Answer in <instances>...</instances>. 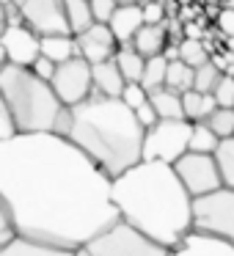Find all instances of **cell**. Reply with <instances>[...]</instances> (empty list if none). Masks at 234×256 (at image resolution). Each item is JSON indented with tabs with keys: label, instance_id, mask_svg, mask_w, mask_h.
<instances>
[{
	"label": "cell",
	"instance_id": "obj_1",
	"mask_svg": "<svg viewBox=\"0 0 234 256\" xmlns=\"http://www.w3.org/2000/svg\"><path fill=\"white\" fill-rule=\"evenodd\" d=\"M0 215L20 237L72 250L122 220L113 179L61 132L0 140Z\"/></svg>",
	"mask_w": 234,
	"mask_h": 256
},
{
	"label": "cell",
	"instance_id": "obj_2",
	"mask_svg": "<svg viewBox=\"0 0 234 256\" xmlns=\"http://www.w3.org/2000/svg\"><path fill=\"white\" fill-rule=\"evenodd\" d=\"M118 218L152 240L176 248L196 232L193 193L184 188L174 162L140 160L113 179Z\"/></svg>",
	"mask_w": 234,
	"mask_h": 256
},
{
	"label": "cell",
	"instance_id": "obj_3",
	"mask_svg": "<svg viewBox=\"0 0 234 256\" xmlns=\"http://www.w3.org/2000/svg\"><path fill=\"white\" fill-rule=\"evenodd\" d=\"M66 135L110 179L144 160L146 127L122 96L94 91L80 105H72Z\"/></svg>",
	"mask_w": 234,
	"mask_h": 256
},
{
	"label": "cell",
	"instance_id": "obj_4",
	"mask_svg": "<svg viewBox=\"0 0 234 256\" xmlns=\"http://www.w3.org/2000/svg\"><path fill=\"white\" fill-rule=\"evenodd\" d=\"M3 105L12 110L20 132H61L66 135L72 108L56 94L50 80L39 78L30 66L3 64L0 69Z\"/></svg>",
	"mask_w": 234,
	"mask_h": 256
},
{
	"label": "cell",
	"instance_id": "obj_5",
	"mask_svg": "<svg viewBox=\"0 0 234 256\" xmlns=\"http://www.w3.org/2000/svg\"><path fill=\"white\" fill-rule=\"evenodd\" d=\"M88 256H171L174 248L152 240L127 220H116L110 228L83 245Z\"/></svg>",
	"mask_w": 234,
	"mask_h": 256
},
{
	"label": "cell",
	"instance_id": "obj_6",
	"mask_svg": "<svg viewBox=\"0 0 234 256\" xmlns=\"http://www.w3.org/2000/svg\"><path fill=\"white\" fill-rule=\"evenodd\" d=\"M196 232L226 240L234 245V188H218L206 196H198L193 204Z\"/></svg>",
	"mask_w": 234,
	"mask_h": 256
},
{
	"label": "cell",
	"instance_id": "obj_7",
	"mask_svg": "<svg viewBox=\"0 0 234 256\" xmlns=\"http://www.w3.org/2000/svg\"><path fill=\"white\" fill-rule=\"evenodd\" d=\"M193 122L190 118H160L154 127L146 130L144 160L176 162L184 152H190Z\"/></svg>",
	"mask_w": 234,
	"mask_h": 256
},
{
	"label": "cell",
	"instance_id": "obj_8",
	"mask_svg": "<svg viewBox=\"0 0 234 256\" xmlns=\"http://www.w3.org/2000/svg\"><path fill=\"white\" fill-rule=\"evenodd\" d=\"M52 88L56 94L66 102L69 108L80 105L83 100H88L94 94V64L86 56H72L69 61L58 64L56 74H52Z\"/></svg>",
	"mask_w": 234,
	"mask_h": 256
},
{
	"label": "cell",
	"instance_id": "obj_9",
	"mask_svg": "<svg viewBox=\"0 0 234 256\" xmlns=\"http://www.w3.org/2000/svg\"><path fill=\"white\" fill-rule=\"evenodd\" d=\"M176 174L182 176L184 188L193 193V198L206 196L212 190L223 188L220 166H218L215 154H204V152H184L176 162H174Z\"/></svg>",
	"mask_w": 234,
	"mask_h": 256
},
{
	"label": "cell",
	"instance_id": "obj_10",
	"mask_svg": "<svg viewBox=\"0 0 234 256\" xmlns=\"http://www.w3.org/2000/svg\"><path fill=\"white\" fill-rule=\"evenodd\" d=\"M20 17L28 28H34L39 36H61L72 34L64 0H17ZM74 36V34H72Z\"/></svg>",
	"mask_w": 234,
	"mask_h": 256
},
{
	"label": "cell",
	"instance_id": "obj_11",
	"mask_svg": "<svg viewBox=\"0 0 234 256\" xmlns=\"http://www.w3.org/2000/svg\"><path fill=\"white\" fill-rule=\"evenodd\" d=\"M3 56L8 64H17V66H34L42 58V36L34 28H28L25 22L17 25H6L3 28Z\"/></svg>",
	"mask_w": 234,
	"mask_h": 256
},
{
	"label": "cell",
	"instance_id": "obj_12",
	"mask_svg": "<svg viewBox=\"0 0 234 256\" xmlns=\"http://www.w3.org/2000/svg\"><path fill=\"white\" fill-rule=\"evenodd\" d=\"M78 39V50L80 56H86L91 64H100V61H108V58L116 56V47H118V39L113 34V28L108 22H94L88 30L74 36Z\"/></svg>",
	"mask_w": 234,
	"mask_h": 256
},
{
	"label": "cell",
	"instance_id": "obj_13",
	"mask_svg": "<svg viewBox=\"0 0 234 256\" xmlns=\"http://www.w3.org/2000/svg\"><path fill=\"white\" fill-rule=\"evenodd\" d=\"M171 256H234V245L210 234L193 232L184 242H179L171 250Z\"/></svg>",
	"mask_w": 234,
	"mask_h": 256
},
{
	"label": "cell",
	"instance_id": "obj_14",
	"mask_svg": "<svg viewBox=\"0 0 234 256\" xmlns=\"http://www.w3.org/2000/svg\"><path fill=\"white\" fill-rule=\"evenodd\" d=\"M108 25L113 28L118 44H132L135 34L146 25L144 6H138V3H118L116 14L110 17V22H108Z\"/></svg>",
	"mask_w": 234,
	"mask_h": 256
},
{
	"label": "cell",
	"instance_id": "obj_15",
	"mask_svg": "<svg viewBox=\"0 0 234 256\" xmlns=\"http://www.w3.org/2000/svg\"><path fill=\"white\" fill-rule=\"evenodd\" d=\"M124 86H127V78H124L116 56L108 58V61L94 64V91L108 94V96H122Z\"/></svg>",
	"mask_w": 234,
	"mask_h": 256
},
{
	"label": "cell",
	"instance_id": "obj_16",
	"mask_svg": "<svg viewBox=\"0 0 234 256\" xmlns=\"http://www.w3.org/2000/svg\"><path fill=\"white\" fill-rule=\"evenodd\" d=\"M0 256H78V250L36 242V240H28V237H20L17 234L12 242L0 245Z\"/></svg>",
	"mask_w": 234,
	"mask_h": 256
},
{
	"label": "cell",
	"instance_id": "obj_17",
	"mask_svg": "<svg viewBox=\"0 0 234 256\" xmlns=\"http://www.w3.org/2000/svg\"><path fill=\"white\" fill-rule=\"evenodd\" d=\"M166 44H168V30H166V25H149V22H146L144 28L135 34V39H132V47L140 52V56H146V58L162 56Z\"/></svg>",
	"mask_w": 234,
	"mask_h": 256
},
{
	"label": "cell",
	"instance_id": "obj_18",
	"mask_svg": "<svg viewBox=\"0 0 234 256\" xmlns=\"http://www.w3.org/2000/svg\"><path fill=\"white\" fill-rule=\"evenodd\" d=\"M182 102H184V116H188L193 124L196 122H206V118L220 108L218 100H215V94H201V91H196V88L184 91Z\"/></svg>",
	"mask_w": 234,
	"mask_h": 256
},
{
	"label": "cell",
	"instance_id": "obj_19",
	"mask_svg": "<svg viewBox=\"0 0 234 256\" xmlns=\"http://www.w3.org/2000/svg\"><path fill=\"white\" fill-rule=\"evenodd\" d=\"M42 52L47 58H52L56 64L69 61L72 56H78V39L72 34H61V36H42Z\"/></svg>",
	"mask_w": 234,
	"mask_h": 256
},
{
	"label": "cell",
	"instance_id": "obj_20",
	"mask_svg": "<svg viewBox=\"0 0 234 256\" xmlns=\"http://www.w3.org/2000/svg\"><path fill=\"white\" fill-rule=\"evenodd\" d=\"M152 105H154L157 116L160 118H188L184 116V102H182V94L174 88H160L152 94Z\"/></svg>",
	"mask_w": 234,
	"mask_h": 256
},
{
	"label": "cell",
	"instance_id": "obj_21",
	"mask_svg": "<svg viewBox=\"0 0 234 256\" xmlns=\"http://www.w3.org/2000/svg\"><path fill=\"white\" fill-rule=\"evenodd\" d=\"M116 61H118V66H122L127 83H140L144 69H146V56H140L132 44H122V50L116 52Z\"/></svg>",
	"mask_w": 234,
	"mask_h": 256
},
{
	"label": "cell",
	"instance_id": "obj_22",
	"mask_svg": "<svg viewBox=\"0 0 234 256\" xmlns=\"http://www.w3.org/2000/svg\"><path fill=\"white\" fill-rule=\"evenodd\" d=\"M168 58L166 56H154V58H146V69H144V78H140V83H144V88L149 91V94H154V91L166 88V80H168Z\"/></svg>",
	"mask_w": 234,
	"mask_h": 256
},
{
	"label": "cell",
	"instance_id": "obj_23",
	"mask_svg": "<svg viewBox=\"0 0 234 256\" xmlns=\"http://www.w3.org/2000/svg\"><path fill=\"white\" fill-rule=\"evenodd\" d=\"M66 3V14H69V25H72V34H83L88 30L91 25L96 22L94 20V8H91V0H64Z\"/></svg>",
	"mask_w": 234,
	"mask_h": 256
},
{
	"label": "cell",
	"instance_id": "obj_24",
	"mask_svg": "<svg viewBox=\"0 0 234 256\" xmlns=\"http://www.w3.org/2000/svg\"><path fill=\"white\" fill-rule=\"evenodd\" d=\"M220 135L210 127L206 122H196L193 124V138H190V152H204V154H215L220 146Z\"/></svg>",
	"mask_w": 234,
	"mask_h": 256
},
{
	"label": "cell",
	"instance_id": "obj_25",
	"mask_svg": "<svg viewBox=\"0 0 234 256\" xmlns=\"http://www.w3.org/2000/svg\"><path fill=\"white\" fill-rule=\"evenodd\" d=\"M196 83V69L190 66V64H184L182 58L179 61H171L168 64V80L166 86L174 91H179V94H184V91H190Z\"/></svg>",
	"mask_w": 234,
	"mask_h": 256
},
{
	"label": "cell",
	"instance_id": "obj_26",
	"mask_svg": "<svg viewBox=\"0 0 234 256\" xmlns=\"http://www.w3.org/2000/svg\"><path fill=\"white\" fill-rule=\"evenodd\" d=\"M220 78H223V74H220L218 61H206V64H201V66L196 69V83H193V88L201 91V94H215Z\"/></svg>",
	"mask_w": 234,
	"mask_h": 256
},
{
	"label": "cell",
	"instance_id": "obj_27",
	"mask_svg": "<svg viewBox=\"0 0 234 256\" xmlns=\"http://www.w3.org/2000/svg\"><path fill=\"white\" fill-rule=\"evenodd\" d=\"M215 157H218V166H220L223 184H226V188H234V135L220 140Z\"/></svg>",
	"mask_w": 234,
	"mask_h": 256
},
{
	"label": "cell",
	"instance_id": "obj_28",
	"mask_svg": "<svg viewBox=\"0 0 234 256\" xmlns=\"http://www.w3.org/2000/svg\"><path fill=\"white\" fill-rule=\"evenodd\" d=\"M179 58H182L184 64H190L193 69H198L201 64L210 61V56H206L201 39H193V36H184V39L179 42Z\"/></svg>",
	"mask_w": 234,
	"mask_h": 256
},
{
	"label": "cell",
	"instance_id": "obj_29",
	"mask_svg": "<svg viewBox=\"0 0 234 256\" xmlns=\"http://www.w3.org/2000/svg\"><path fill=\"white\" fill-rule=\"evenodd\" d=\"M206 124H210L220 138H232L234 135V108H218V110L206 118Z\"/></svg>",
	"mask_w": 234,
	"mask_h": 256
},
{
	"label": "cell",
	"instance_id": "obj_30",
	"mask_svg": "<svg viewBox=\"0 0 234 256\" xmlns=\"http://www.w3.org/2000/svg\"><path fill=\"white\" fill-rule=\"evenodd\" d=\"M149 91L144 88V83H127L124 86V94H122V100L127 102L130 108H132V110H138L140 105H144V102H149Z\"/></svg>",
	"mask_w": 234,
	"mask_h": 256
},
{
	"label": "cell",
	"instance_id": "obj_31",
	"mask_svg": "<svg viewBox=\"0 0 234 256\" xmlns=\"http://www.w3.org/2000/svg\"><path fill=\"white\" fill-rule=\"evenodd\" d=\"M215 100L220 108H234V78L232 74H223L220 83L215 88Z\"/></svg>",
	"mask_w": 234,
	"mask_h": 256
},
{
	"label": "cell",
	"instance_id": "obj_32",
	"mask_svg": "<svg viewBox=\"0 0 234 256\" xmlns=\"http://www.w3.org/2000/svg\"><path fill=\"white\" fill-rule=\"evenodd\" d=\"M91 8H94L96 22H110V17L118 8V0H91Z\"/></svg>",
	"mask_w": 234,
	"mask_h": 256
},
{
	"label": "cell",
	"instance_id": "obj_33",
	"mask_svg": "<svg viewBox=\"0 0 234 256\" xmlns=\"http://www.w3.org/2000/svg\"><path fill=\"white\" fill-rule=\"evenodd\" d=\"M144 20L149 25L166 22V6H162V0H149V3H144Z\"/></svg>",
	"mask_w": 234,
	"mask_h": 256
},
{
	"label": "cell",
	"instance_id": "obj_34",
	"mask_svg": "<svg viewBox=\"0 0 234 256\" xmlns=\"http://www.w3.org/2000/svg\"><path fill=\"white\" fill-rule=\"evenodd\" d=\"M30 69H34V72L39 74V78H44V80H52V74H56L58 64L52 61V58H47L44 52H42V58H39V61H36V64H34V66H30Z\"/></svg>",
	"mask_w": 234,
	"mask_h": 256
},
{
	"label": "cell",
	"instance_id": "obj_35",
	"mask_svg": "<svg viewBox=\"0 0 234 256\" xmlns=\"http://www.w3.org/2000/svg\"><path fill=\"white\" fill-rule=\"evenodd\" d=\"M135 113H138L140 124H144L146 130H149V127H154V124L160 122V116H157L154 105H152V96H149V102H144V105H140V108H138V110H135Z\"/></svg>",
	"mask_w": 234,
	"mask_h": 256
},
{
	"label": "cell",
	"instance_id": "obj_36",
	"mask_svg": "<svg viewBox=\"0 0 234 256\" xmlns=\"http://www.w3.org/2000/svg\"><path fill=\"white\" fill-rule=\"evenodd\" d=\"M215 20H218V28H220L228 39H234V8H223V12H218Z\"/></svg>",
	"mask_w": 234,
	"mask_h": 256
},
{
	"label": "cell",
	"instance_id": "obj_37",
	"mask_svg": "<svg viewBox=\"0 0 234 256\" xmlns=\"http://www.w3.org/2000/svg\"><path fill=\"white\" fill-rule=\"evenodd\" d=\"M12 3H17V0H3V6H12Z\"/></svg>",
	"mask_w": 234,
	"mask_h": 256
},
{
	"label": "cell",
	"instance_id": "obj_38",
	"mask_svg": "<svg viewBox=\"0 0 234 256\" xmlns=\"http://www.w3.org/2000/svg\"><path fill=\"white\" fill-rule=\"evenodd\" d=\"M118 3H138V0H118Z\"/></svg>",
	"mask_w": 234,
	"mask_h": 256
}]
</instances>
